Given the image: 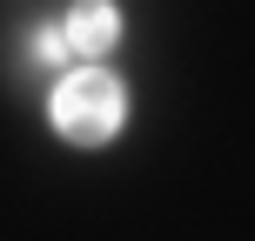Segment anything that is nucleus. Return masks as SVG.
Instances as JSON below:
<instances>
[{"instance_id":"obj_1","label":"nucleus","mask_w":255,"mask_h":241,"mask_svg":"<svg viewBox=\"0 0 255 241\" xmlns=\"http://www.w3.org/2000/svg\"><path fill=\"white\" fill-rule=\"evenodd\" d=\"M47 127L74 148H108V141L128 127V80L108 74L101 61L67 67L47 87Z\"/></svg>"},{"instance_id":"obj_3","label":"nucleus","mask_w":255,"mask_h":241,"mask_svg":"<svg viewBox=\"0 0 255 241\" xmlns=\"http://www.w3.org/2000/svg\"><path fill=\"white\" fill-rule=\"evenodd\" d=\"M61 54H67V34H61V20H40L34 34H27V61H34V67H61Z\"/></svg>"},{"instance_id":"obj_2","label":"nucleus","mask_w":255,"mask_h":241,"mask_svg":"<svg viewBox=\"0 0 255 241\" xmlns=\"http://www.w3.org/2000/svg\"><path fill=\"white\" fill-rule=\"evenodd\" d=\"M121 27L128 20H121L115 0H81V7L61 20V34H67V54H115Z\"/></svg>"}]
</instances>
